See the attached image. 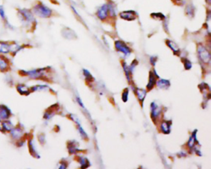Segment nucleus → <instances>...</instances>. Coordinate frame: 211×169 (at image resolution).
Returning a JSON list of instances; mask_svg holds the SVG:
<instances>
[{"mask_svg":"<svg viewBox=\"0 0 211 169\" xmlns=\"http://www.w3.org/2000/svg\"><path fill=\"white\" fill-rule=\"evenodd\" d=\"M6 62L1 58H0V68L5 69V68H6Z\"/></svg>","mask_w":211,"mask_h":169,"instance_id":"nucleus-20","label":"nucleus"},{"mask_svg":"<svg viewBox=\"0 0 211 169\" xmlns=\"http://www.w3.org/2000/svg\"><path fill=\"white\" fill-rule=\"evenodd\" d=\"M184 63V67H185V68H186V69H189L192 66L191 63L189 62V60H188L186 59L185 60Z\"/></svg>","mask_w":211,"mask_h":169,"instance_id":"nucleus-19","label":"nucleus"},{"mask_svg":"<svg viewBox=\"0 0 211 169\" xmlns=\"http://www.w3.org/2000/svg\"><path fill=\"white\" fill-rule=\"evenodd\" d=\"M0 16H1V17L3 19H4V20L6 19L5 11V10H4V8L1 5H0Z\"/></svg>","mask_w":211,"mask_h":169,"instance_id":"nucleus-16","label":"nucleus"},{"mask_svg":"<svg viewBox=\"0 0 211 169\" xmlns=\"http://www.w3.org/2000/svg\"><path fill=\"white\" fill-rule=\"evenodd\" d=\"M156 76H155L153 73L150 72V75H149V83L147 86V88L149 90H151L153 87L154 86V85L156 84Z\"/></svg>","mask_w":211,"mask_h":169,"instance_id":"nucleus-8","label":"nucleus"},{"mask_svg":"<svg viewBox=\"0 0 211 169\" xmlns=\"http://www.w3.org/2000/svg\"><path fill=\"white\" fill-rule=\"evenodd\" d=\"M81 164L82 165H83V166H82V167H89V166H88V160H87V159H85V158H81Z\"/></svg>","mask_w":211,"mask_h":169,"instance_id":"nucleus-18","label":"nucleus"},{"mask_svg":"<svg viewBox=\"0 0 211 169\" xmlns=\"http://www.w3.org/2000/svg\"><path fill=\"white\" fill-rule=\"evenodd\" d=\"M120 17L124 20L133 21L136 18V14L133 11H125L121 12Z\"/></svg>","mask_w":211,"mask_h":169,"instance_id":"nucleus-5","label":"nucleus"},{"mask_svg":"<svg viewBox=\"0 0 211 169\" xmlns=\"http://www.w3.org/2000/svg\"><path fill=\"white\" fill-rule=\"evenodd\" d=\"M63 35L64 37L68 38H72L75 36V33L73 32V30H71L69 28H64L63 31H62Z\"/></svg>","mask_w":211,"mask_h":169,"instance_id":"nucleus-9","label":"nucleus"},{"mask_svg":"<svg viewBox=\"0 0 211 169\" xmlns=\"http://www.w3.org/2000/svg\"><path fill=\"white\" fill-rule=\"evenodd\" d=\"M128 90L126 89L124 91L123 94H122L123 101L124 102H126L127 100H128Z\"/></svg>","mask_w":211,"mask_h":169,"instance_id":"nucleus-17","label":"nucleus"},{"mask_svg":"<svg viewBox=\"0 0 211 169\" xmlns=\"http://www.w3.org/2000/svg\"><path fill=\"white\" fill-rule=\"evenodd\" d=\"M198 53L200 56V58L202 62L206 63H208L210 62V55L209 51L206 49V48L202 45L198 47Z\"/></svg>","mask_w":211,"mask_h":169,"instance_id":"nucleus-3","label":"nucleus"},{"mask_svg":"<svg viewBox=\"0 0 211 169\" xmlns=\"http://www.w3.org/2000/svg\"><path fill=\"white\" fill-rule=\"evenodd\" d=\"M170 125H171L170 121H164V122H163L162 124L161 125V129L162 130V131L165 134L169 133L170 131Z\"/></svg>","mask_w":211,"mask_h":169,"instance_id":"nucleus-10","label":"nucleus"},{"mask_svg":"<svg viewBox=\"0 0 211 169\" xmlns=\"http://www.w3.org/2000/svg\"><path fill=\"white\" fill-rule=\"evenodd\" d=\"M196 141V131L193 133L192 136L190 138V140H189V142H188V146H189L190 148L193 147V146L195 145V142Z\"/></svg>","mask_w":211,"mask_h":169,"instance_id":"nucleus-15","label":"nucleus"},{"mask_svg":"<svg viewBox=\"0 0 211 169\" xmlns=\"http://www.w3.org/2000/svg\"><path fill=\"white\" fill-rule=\"evenodd\" d=\"M174 1H176V3H177L178 4V3L183 1V0H174Z\"/></svg>","mask_w":211,"mask_h":169,"instance_id":"nucleus-21","label":"nucleus"},{"mask_svg":"<svg viewBox=\"0 0 211 169\" xmlns=\"http://www.w3.org/2000/svg\"><path fill=\"white\" fill-rule=\"evenodd\" d=\"M11 46L8 45L5 42H0V52L3 53H7L10 51Z\"/></svg>","mask_w":211,"mask_h":169,"instance_id":"nucleus-12","label":"nucleus"},{"mask_svg":"<svg viewBox=\"0 0 211 169\" xmlns=\"http://www.w3.org/2000/svg\"><path fill=\"white\" fill-rule=\"evenodd\" d=\"M170 82L168 80L160 79L157 82V86L160 89H167L170 86Z\"/></svg>","mask_w":211,"mask_h":169,"instance_id":"nucleus-11","label":"nucleus"},{"mask_svg":"<svg viewBox=\"0 0 211 169\" xmlns=\"http://www.w3.org/2000/svg\"><path fill=\"white\" fill-rule=\"evenodd\" d=\"M21 19L27 23H31L33 21L34 17L32 12L27 10V9H23V10H20L19 11Z\"/></svg>","mask_w":211,"mask_h":169,"instance_id":"nucleus-2","label":"nucleus"},{"mask_svg":"<svg viewBox=\"0 0 211 169\" xmlns=\"http://www.w3.org/2000/svg\"><path fill=\"white\" fill-rule=\"evenodd\" d=\"M136 94L137 95V97L140 100V101H143L146 95V90L144 89H137L136 90Z\"/></svg>","mask_w":211,"mask_h":169,"instance_id":"nucleus-13","label":"nucleus"},{"mask_svg":"<svg viewBox=\"0 0 211 169\" xmlns=\"http://www.w3.org/2000/svg\"><path fill=\"white\" fill-rule=\"evenodd\" d=\"M34 14L42 18H47L51 16L52 11L44 3H38L33 8Z\"/></svg>","mask_w":211,"mask_h":169,"instance_id":"nucleus-1","label":"nucleus"},{"mask_svg":"<svg viewBox=\"0 0 211 169\" xmlns=\"http://www.w3.org/2000/svg\"><path fill=\"white\" fill-rule=\"evenodd\" d=\"M167 43L168 46H169L170 49L173 50L174 52H179V48L178 47V46L176 45V43H175L173 42H172L171 40H167Z\"/></svg>","mask_w":211,"mask_h":169,"instance_id":"nucleus-14","label":"nucleus"},{"mask_svg":"<svg viewBox=\"0 0 211 169\" xmlns=\"http://www.w3.org/2000/svg\"><path fill=\"white\" fill-rule=\"evenodd\" d=\"M108 11H109L108 6H107V4H103V5L102 6L100 7V8L99 9L98 12H97L98 17L101 20H104L107 16Z\"/></svg>","mask_w":211,"mask_h":169,"instance_id":"nucleus-6","label":"nucleus"},{"mask_svg":"<svg viewBox=\"0 0 211 169\" xmlns=\"http://www.w3.org/2000/svg\"><path fill=\"white\" fill-rule=\"evenodd\" d=\"M115 47L118 51L123 52L125 55H129L131 53V50L123 42L118 40L115 42Z\"/></svg>","mask_w":211,"mask_h":169,"instance_id":"nucleus-4","label":"nucleus"},{"mask_svg":"<svg viewBox=\"0 0 211 169\" xmlns=\"http://www.w3.org/2000/svg\"><path fill=\"white\" fill-rule=\"evenodd\" d=\"M161 112V108L159 107L158 105L153 102L151 103V115L152 118H155L157 117L159 115H160Z\"/></svg>","mask_w":211,"mask_h":169,"instance_id":"nucleus-7","label":"nucleus"}]
</instances>
